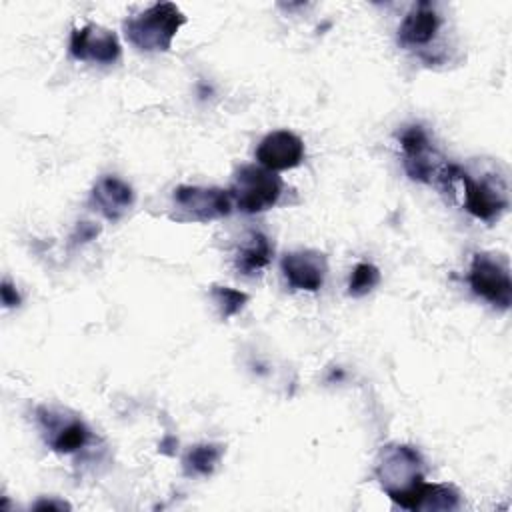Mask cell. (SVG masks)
Segmentation results:
<instances>
[{"instance_id":"1","label":"cell","mask_w":512,"mask_h":512,"mask_svg":"<svg viewBox=\"0 0 512 512\" xmlns=\"http://www.w3.org/2000/svg\"><path fill=\"white\" fill-rule=\"evenodd\" d=\"M374 472L390 500H394L398 506L406 510H418L426 482L422 458L412 446H384Z\"/></svg>"},{"instance_id":"2","label":"cell","mask_w":512,"mask_h":512,"mask_svg":"<svg viewBox=\"0 0 512 512\" xmlns=\"http://www.w3.org/2000/svg\"><path fill=\"white\" fill-rule=\"evenodd\" d=\"M186 16L172 2H160L124 22L126 40L144 52H162L172 46Z\"/></svg>"},{"instance_id":"3","label":"cell","mask_w":512,"mask_h":512,"mask_svg":"<svg viewBox=\"0 0 512 512\" xmlns=\"http://www.w3.org/2000/svg\"><path fill=\"white\" fill-rule=\"evenodd\" d=\"M232 204L246 214H256L272 208L282 194V180L276 172L264 166H240L230 186Z\"/></svg>"},{"instance_id":"4","label":"cell","mask_w":512,"mask_h":512,"mask_svg":"<svg viewBox=\"0 0 512 512\" xmlns=\"http://www.w3.org/2000/svg\"><path fill=\"white\" fill-rule=\"evenodd\" d=\"M458 180L464 186V208L478 220L494 222L508 208V192L504 180L472 178L460 166L450 164L446 172V186Z\"/></svg>"},{"instance_id":"5","label":"cell","mask_w":512,"mask_h":512,"mask_svg":"<svg viewBox=\"0 0 512 512\" xmlns=\"http://www.w3.org/2000/svg\"><path fill=\"white\" fill-rule=\"evenodd\" d=\"M470 288L500 310H508L512 302V280L508 260L500 254L478 252L472 258L468 272Z\"/></svg>"},{"instance_id":"6","label":"cell","mask_w":512,"mask_h":512,"mask_svg":"<svg viewBox=\"0 0 512 512\" xmlns=\"http://www.w3.org/2000/svg\"><path fill=\"white\" fill-rule=\"evenodd\" d=\"M172 202L176 208L174 218L182 222H208L222 218L228 216L234 206L228 190L202 186H178L172 194Z\"/></svg>"},{"instance_id":"7","label":"cell","mask_w":512,"mask_h":512,"mask_svg":"<svg viewBox=\"0 0 512 512\" xmlns=\"http://www.w3.org/2000/svg\"><path fill=\"white\" fill-rule=\"evenodd\" d=\"M400 146L404 154V170L412 180L418 182H432L440 180V174L446 166V162H436V152L430 146L428 134L422 126H406L400 132Z\"/></svg>"},{"instance_id":"8","label":"cell","mask_w":512,"mask_h":512,"mask_svg":"<svg viewBox=\"0 0 512 512\" xmlns=\"http://www.w3.org/2000/svg\"><path fill=\"white\" fill-rule=\"evenodd\" d=\"M70 54L76 60H84V62L112 64L120 56V44L114 32L98 24H86L72 32Z\"/></svg>"},{"instance_id":"9","label":"cell","mask_w":512,"mask_h":512,"mask_svg":"<svg viewBox=\"0 0 512 512\" xmlns=\"http://www.w3.org/2000/svg\"><path fill=\"white\" fill-rule=\"evenodd\" d=\"M282 274L294 290L316 292L324 284L328 272L326 254L318 250H294L282 256Z\"/></svg>"},{"instance_id":"10","label":"cell","mask_w":512,"mask_h":512,"mask_svg":"<svg viewBox=\"0 0 512 512\" xmlns=\"http://www.w3.org/2000/svg\"><path fill=\"white\" fill-rule=\"evenodd\" d=\"M256 160L272 170H288L304 160V142L290 130H274L256 148Z\"/></svg>"},{"instance_id":"11","label":"cell","mask_w":512,"mask_h":512,"mask_svg":"<svg viewBox=\"0 0 512 512\" xmlns=\"http://www.w3.org/2000/svg\"><path fill=\"white\" fill-rule=\"evenodd\" d=\"M38 420H40V424L46 432V440H48L50 448L58 454L76 452L90 438V430L78 418H70V420L64 422V416H56L50 410L40 408L38 410Z\"/></svg>"},{"instance_id":"12","label":"cell","mask_w":512,"mask_h":512,"mask_svg":"<svg viewBox=\"0 0 512 512\" xmlns=\"http://www.w3.org/2000/svg\"><path fill=\"white\" fill-rule=\"evenodd\" d=\"M90 202L94 210H98L104 218L120 220L134 204V192L124 180L116 176H104L94 184Z\"/></svg>"},{"instance_id":"13","label":"cell","mask_w":512,"mask_h":512,"mask_svg":"<svg viewBox=\"0 0 512 512\" xmlns=\"http://www.w3.org/2000/svg\"><path fill=\"white\" fill-rule=\"evenodd\" d=\"M440 28V16L430 2H418L398 28V42L404 48L426 46Z\"/></svg>"},{"instance_id":"14","label":"cell","mask_w":512,"mask_h":512,"mask_svg":"<svg viewBox=\"0 0 512 512\" xmlns=\"http://www.w3.org/2000/svg\"><path fill=\"white\" fill-rule=\"evenodd\" d=\"M272 252L274 248L264 232H248V236L240 242L236 252V270L244 276H254L264 266H268V262L272 260Z\"/></svg>"},{"instance_id":"15","label":"cell","mask_w":512,"mask_h":512,"mask_svg":"<svg viewBox=\"0 0 512 512\" xmlns=\"http://www.w3.org/2000/svg\"><path fill=\"white\" fill-rule=\"evenodd\" d=\"M224 454V448L220 444H198L192 446L184 460H182V468L186 476H208L214 472V468L218 466L220 458Z\"/></svg>"},{"instance_id":"16","label":"cell","mask_w":512,"mask_h":512,"mask_svg":"<svg viewBox=\"0 0 512 512\" xmlns=\"http://www.w3.org/2000/svg\"><path fill=\"white\" fill-rule=\"evenodd\" d=\"M460 506V494L454 486L448 484H428L422 490L418 510H456Z\"/></svg>"},{"instance_id":"17","label":"cell","mask_w":512,"mask_h":512,"mask_svg":"<svg viewBox=\"0 0 512 512\" xmlns=\"http://www.w3.org/2000/svg\"><path fill=\"white\" fill-rule=\"evenodd\" d=\"M380 282V270L370 262H360L354 266L350 282H348V294L354 298H360L374 290V286Z\"/></svg>"},{"instance_id":"18","label":"cell","mask_w":512,"mask_h":512,"mask_svg":"<svg viewBox=\"0 0 512 512\" xmlns=\"http://www.w3.org/2000/svg\"><path fill=\"white\" fill-rule=\"evenodd\" d=\"M210 294H212L214 302L218 304L222 318L234 316L248 302V294L246 292H240V290H234V288H228V286H212Z\"/></svg>"},{"instance_id":"19","label":"cell","mask_w":512,"mask_h":512,"mask_svg":"<svg viewBox=\"0 0 512 512\" xmlns=\"http://www.w3.org/2000/svg\"><path fill=\"white\" fill-rule=\"evenodd\" d=\"M0 294H2V304H4L6 308H12V306H18V304H20V296H18L16 288L10 284V280H4V282H2Z\"/></svg>"},{"instance_id":"20","label":"cell","mask_w":512,"mask_h":512,"mask_svg":"<svg viewBox=\"0 0 512 512\" xmlns=\"http://www.w3.org/2000/svg\"><path fill=\"white\" fill-rule=\"evenodd\" d=\"M96 234H98V228H94L90 222H82V224L78 226L80 242H88V240H92Z\"/></svg>"},{"instance_id":"21","label":"cell","mask_w":512,"mask_h":512,"mask_svg":"<svg viewBox=\"0 0 512 512\" xmlns=\"http://www.w3.org/2000/svg\"><path fill=\"white\" fill-rule=\"evenodd\" d=\"M36 510H66L70 508L66 502H58V500H40L38 504H34Z\"/></svg>"}]
</instances>
